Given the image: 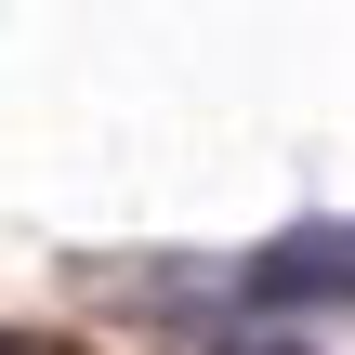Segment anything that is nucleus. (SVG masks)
I'll list each match as a JSON object with an SVG mask.
<instances>
[{"instance_id": "1", "label": "nucleus", "mask_w": 355, "mask_h": 355, "mask_svg": "<svg viewBox=\"0 0 355 355\" xmlns=\"http://www.w3.org/2000/svg\"><path fill=\"white\" fill-rule=\"evenodd\" d=\"M237 303L250 316H343L355 303V224H290V237H263L250 263H237Z\"/></svg>"}, {"instance_id": "2", "label": "nucleus", "mask_w": 355, "mask_h": 355, "mask_svg": "<svg viewBox=\"0 0 355 355\" xmlns=\"http://www.w3.org/2000/svg\"><path fill=\"white\" fill-rule=\"evenodd\" d=\"M0 355H40V343H13V329H0Z\"/></svg>"}, {"instance_id": "3", "label": "nucleus", "mask_w": 355, "mask_h": 355, "mask_svg": "<svg viewBox=\"0 0 355 355\" xmlns=\"http://www.w3.org/2000/svg\"><path fill=\"white\" fill-rule=\"evenodd\" d=\"M237 355H290V343H237Z\"/></svg>"}]
</instances>
